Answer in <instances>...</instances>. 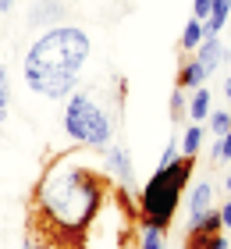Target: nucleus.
<instances>
[{"instance_id":"obj_8","label":"nucleus","mask_w":231,"mask_h":249,"mask_svg":"<svg viewBox=\"0 0 231 249\" xmlns=\"http://www.w3.org/2000/svg\"><path fill=\"white\" fill-rule=\"evenodd\" d=\"M206 75H210V71H206L195 57L185 61V64H181V75H178V89H199V86L206 82Z\"/></svg>"},{"instance_id":"obj_18","label":"nucleus","mask_w":231,"mask_h":249,"mask_svg":"<svg viewBox=\"0 0 231 249\" xmlns=\"http://www.w3.org/2000/svg\"><path fill=\"white\" fill-rule=\"evenodd\" d=\"M7 104H11V89H7V71L0 68V124L7 118Z\"/></svg>"},{"instance_id":"obj_11","label":"nucleus","mask_w":231,"mask_h":249,"mask_svg":"<svg viewBox=\"0 0 231 249\" xmlns=\"http://www.w3.org/2000/svg\"><path fill=\"white\" fill-rule=\"evenodd\" d=\"M189 118L195 124H203L206 118H210V89H206V86H199V89H195V96L189 100Z\"/></svg>"},{"instance_id":"obj_19","label":"nucleus","mask_w":231,"mask_h":249,"mask_svg":"<svg viewBox=\"0 0 231 249\" xmlns=\"http://www.w3.org/2000/svg\"><path fill=\"white\" fill-rule=\"evenodd\" d=\"M178 153H181V150H178V142L171 139V142H167V150H164V157H160V164H157V167H171V164L178 160Z\"/></svg>"},{"instance_id":"obj_3","label":"nucleus","mask_w":231,"mask_h":249,"mask_svg":"<svg viewBox=\"0 0 231 249\" xmlns=\"http://www.w3.org/2000/svg\"><path fill=\"white\" fill-rule=\"evenodd\" d=\"M192 167H195V157H178L171 167H157V175L139 192V221L167 231L181 207L185 189H189Z\"/></svg>"},{"instance_id":"obj_6","label":"nucleus","mask_w":231,"mask_h":249,"mask_svg":"<svg viewBox=\"0 0 231 249\" xmlns=\"http://www.w3.org/2000/svg\"><path fill=\"white\" fill-rule=\"evenodd\" d=\"M107 160H110V171L118 175V182L124 189H135V175H132V160L121 146H107Z\"/></svg>"},{"instance_id":"obj_7","label":"nucleus","mask_w":231,"mask_h":249,"mask_svg":"<svg viewBox=\"0 0 231 249\" xmlns=\"http://www.w3.org/2000/svg\"><path fill=\"white\" fill-rule=\"evenodd\" d=\"M185 249H228L221 231H203V228H189V239H185Z\"/></svg>"},{"instance_id":"obj_23","label":"nucleus","mask_w":231,"mask_h":249,"mask_svg":"<svg viewBox=\"0 0 231 249\" xmlns=\"http://www.w3.org/2000/svg\"><path fill=\"white\" fill-rule=\"evenodd\" d=\"M11 4H15V0H0V11H11Z\"/></svg>"},{"instance_id":"obj_16","label":"nucleus","mask_w":231,"mask_h":249,"mask_svg":"<svg viewBox=\"0 0 231 249\" xmlns=\"http://www.w3.org/2000/svg\"><path fill=\"white\" fill-rule=\"evenodd\" d=\"M206 121H210V132L217 135V139L231 132V114H228V110H210V118H206Z\"/></svg>"},{"instance_id":"obj_21","label":"nucleus","mask_w":231,"mask_h":249,"mask_svg":"<svg viewBox=\"0 0 231 249\" xmlns=\"http://www.w3.org/2000/svg\"><path fill=\"white\" fill-rule=\"evenodd\" d=\"M221 224H224V228L231 231V199H228L224 207H221Z\"/></svg>"},{"instance_id":"obj_25","label":"nucleus","mask_w":231,"mask_h":249,"mask_svg":"<svg viewBox=\"0 0 231 249\" xmlns=\"http://www.w3.org/2000/svg\"><path fill=\"white\" fill-rule=\"evenodd\" d=\"M21 249H39V246H36V242H25V246H21Z\"/></svg>"},{"instance_id":"obj_5","label":"nucleus","mask_w":231,"mask_h":249,"mask_svg":"<svg viewBox=\"0 0 231 249\" xmlns=\"http://www.w3.org/2000/svg\"><path fill=\"white\" fill-rule=\"evenodd\" d=\"M195 61H199L206 71H217V68L224 64V39L221 36H206L199 43V50H195Z\"/></svg>"},{"instance_id":"obj_15","label":"nucleus","mask_w":231,"mask_h":249,"mask_svg":"<svg viewBox=\"0 0 231 249\" xmlns=\"http://www.w3.org/2000/svg\"><path fill=\"white\" fill-rule=\"evenodd\" d=\"M164 228H153V224H142V235H139V249H164Z\"/></svg>"},{"instance_id":"obj_14","label":"nucleus","mask_w":231,"mask_h":249,"mask_svg":"<svg viewBox=\"0 0 231 249\" xmlns=\"http://www.w3.org/2000/svg\"><path fill=\"white\" fill-rule=\"evenodd\" d=\"M203 135H206L203 124L192 121V128L185 132V139H181V153H185V157H195V153H199V146H203Z\"/></svg>"},{"instance_id":"obj_12","label":"nucleus","mask_w":231,"mask_h":249,"mask_svg":"<svg viewBox=\"0 0 231 249\" xmlns=\"http://www.w3.org/2000/svg\"><path fill=\"white\" fill-rule=\"evenodd\" d=\"M206 39V25H203V21H189V25H185V32H181V50L185 53H195V50H199V43Z\"/></svg>"},{"instance_id":"obj_20","label":"nucleus","mask_w":231,"mask_h":249,"mask_svg":"<svg viewBox=\"0 0 231 249\" xmlns=\"http://www.w3.org/2000/svg\"><path fill=\"white\" fill-rule=\"evenodd\" d=\"M192 18H195V21H206V18H210V0H192Z\"/></svg>"},{"instance_id":"obj_9","label":"nucleus","mask_w":231,"mask_h":249,"mask_svg":"<svg viewBox=\"0 0 231 249\" xmlns=\"http://www.w3.org/2000/svg\"><path fill=\"white\" fill-rule=\"evenodd\" d=\"M228 15H231V0H210V18L203 21L206 36H217V32L228 25Z\"/></svg>"},{"instance_id":"obj_1","label":"nucleus","mask_w":231,"mask_h":249,"mask_svg":"<svg viewBox=\"0 0 231 249\" xmlns=\"http://www.w3.org/2000/svg\"><path fill=\"white\" fill-rule=\"evenodd\" d=\"M107 175L78 153H61L32 189V242L46 249H86V231L100 217Z\"/></svg>"},{"instance_id":"obj_13","label":"nucleus","mask_w":231,"mask_h":249,"mask_svg":"<svg viewBox=\"0 0 231 249\" xmlns=\"http://www.w3.org/2000/svg\"><path fill=\"white\" fill-rule=\"evenodd\" d=\"M61 11H64V7L57 4V0H43V4L29 15V21H32V25H46V21H57V15H61Z\"/></svg>"},{"instance_id":"obj_4","label":"nucleus","mask_w":231,"mask_h":249,"mask_svg":"<svg viewBox=\"0 0 231 249\" xmlns=\"http://www.w3.org/2000/svg\"><path fill=\"white\" fill-rule=\"evenodd\" d=\"M64 132L71 135L75 142L89 146V150H107L110 146V118L103 114V107L86 93H75L64 107Z\"/></svg>"},{"instance_id":"obj_24","label":"nucleus","mask_w":231,"mask_h":249,"mask_svg":"<svg viewBox=\"0 0 231 249\" xmlns=\"http://www.w3.org/2000/svg\"><path fill=\"white\" fill-rule=\"evenodd\" d=\"M224 189H228V196H231V175H228V178H224Z\"/></svg>"},{"instance_id":"obj_2","label":"nucleus","mask_w":231,"mask_h":249,"mask_svg":"<svg viewBox=\"0 0 231 249\" xmlns=\"http://www.w3.org/2000/svg\"><path fill=\"white\" fill-rule=\"evenodd\" d=\"M89 57V36L75 25L50 29L25 53V82L39 96H68L78 82V68Z\"/></svg>"},{"instance_id":"obj_22","label":"nucleus","mask_w":231,"mask_h":249,"mask_svg":"<svg viewBox=\"0 0 231 249\" xmlns=\"http://www.w3.org/2000/svg\"><path fill=\"white\" fill-rule=\"evenodd\" d=\"M224 96H228V104H231V75H228V82H224Z\"/></svg>"},{"instance_id":"obj_17","label":"nucleus","mask_w":231,"mask_h":249,"mask_svg":"<svg viewBox=\"0 0 231 249\" xmlns=\"http://www.w3.org/2000/svg\"><path fill=\"white\" fill-rule=\"evenodd\" d=\"M185 114H189V100H185L181 89H178V93H171V121H181Z\"/></svg>"},{"instance_id":"obj_10","label":"nucleus","mask_w":231,"mask_h":249,"mask_svg":"<svg viewBox=\"0 0 231 249\" xmlns=\"http://www.w3.org/2000/svg\"><path fill=\"white\" fill-rule=\"evenodd\" d=\"M210 203H213V185L210 182H199V185L189 189V213L192 217L203 213V210H210Z\"/></svg>"}]
</instances>
